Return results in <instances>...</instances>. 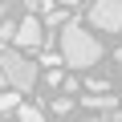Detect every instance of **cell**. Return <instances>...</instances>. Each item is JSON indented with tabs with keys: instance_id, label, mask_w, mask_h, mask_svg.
Listing matches in <instances>:
<instances>
[{
	"instance_id": "cell-1",
	"label": "cell",
	"mask_w": 122,
	"mask_h": 122,
	"mask_svg": "<svg viewBox=\"0 0 122 122\" xmlns=\"http://www.w3.org/2000/svg\"><path fill=\"white\" fill-rule=\"evenodd\" d=\"M57 41H61V61L73 65V69H90V65H98V61H102V41H98L94 33H86L77 20L61 29Z\"/></svg>"
},
{
	"instance_id": "cell-2",
	"label": "cell",
	"mask_w": 122,
	"mask_h": 122,
	"mask_svg": "<svg viewBox=\"0 0 122 122\" xmlns=\"http://www.w3.org/2000/svg\"><path fill=\"white\" fill-rule=\"evenodd\" d=\"M0 73L12 94H29L37 86V61H29L20 49H0Z\"/></svg>"
},
{
	"instance_id": "cell-3",
	"label": "cell",
	"mask_w": 122,
	"mask_h": 122,
	"mask_svg": "<svg viewBox=\"0 0 122 122\" xmlns=\"http://www.w3.org/2000/svg\"><path fill=\"white\" fill-rule=\"evenodd\" d=\"M86 16L98 33H122V0H98Z\"/></svg>"
},
{
	"instance_id": "cell-4",
	"label": "cell",
	"mask_w": 122,
	"mask_h": 122,
	"mask_svg": "<svg viewBox=\"0 0 122 122\" xmlns=\"http://www.w3.org/2000/svg\"><path fill=\"white\" fill-rule=\"evenodd\" d=\"M41 41H45V25H41L37 16H20V20H16V41H12V49H41Z\"/></svg>"
},
{
	"instance_id": "cell-5",
	"label": "cell",
	"mask_w": 122,
	"mask_h": 122,
	"mask_svg": "<svg viewBox=\"0 0 122 122\" xmlns=\"http://www.w3.org/2000/svg\"><path fill=\"white\" fill-rule=\"evenodd\" d=\"M65 25H73L65 8H49V12H45V29H57V37H61V29H65Z\"/></svg>"
},
{
	"instance_id": "cell-6",
	"label": "cell",
	"mask_w": 122,
	"mask_h": 122,
	"mask_svg": "<svg viewBox=\"0 0 122 122\" xmlns=\"http://www.w3.org/2000/svg\"><path fill=\"white\" fill-rule=\"evenodd\" d=\"M86 106H94V110H118V102L110 98V94H90V98H81Z\"/></svg>"
},
{
	"instance_id": "cell-7",
	"label": "cell",
	"mask_w": 122,
	"mask_h": 122,
	"mask_svg": "<svg viewBox=\"0 0 122 122\" xmlns=\"http://www.w3.org/2000/svg\"><path fill=\"white\" fill-rule=\"evenodd\" d=\"M16 122H49V118H45V110H37V106H20V110H16Z\"/></svg>"
},
{
	"instance_id": "cell-8",
	"label": "cell",
	"mask_w": 122,
	"mask_h": 122,
	"mask_svg": "<svg viewBox=\"0 0 122 122\" xmlns=\"http://www.w3.org/2000/svg\"><path fill=\"white\" fill-rule=\"evenodd\" d=\"M8 110H20V98L8 90V94H0V114H8Z\"/></svg>"
},
{
	"instance_id": "cell-9",
	"label": "cell",
	"mask_w": 122,
	"mask_h": 122,
	"mask_svg": "<svg viewBox=\"0 0 122 122\" xmlns=\"http://www.w3.org/2000/svg\"><path fill=\"white\" fill-rule=\"evenodd\" d=\"M73 110V98H53V114H69Z\"/></svg>"
},
{
	"instance_id": "cell-10",
	"label": "cell",
	"mask_w": 122,
	"mask_h": 122,
	"mask_svg": "<svg viewBox=\"0 0 122 122\" xmlns=\"http://www.w3.org/2000/svg\"><path fill=\"white\" fill-rule=\"evenodd\" d=\"M41 65H49V69H57V65H65V61H61V53H41Z\"/></svg>"
},
{
	"instance_id": "cell-11",
	"label": "cell",
	"mask_w": 122,
	"mask_h": 122,
	"mask_svg": "<svg viewBox=\"0 0 122 122\" xmlns=\"http://www.w3.org/2000/svg\"><path fill=\"white\" fill-rule=\"evenodd\" d=\"M45 81H49V86H65V73H61V69H49Z\"/></svg>"
},
{
	"instance_id": "cell-12",
	"label": "cell",
	"mask_w": 122,
	"mask_h": 122,
	"mask_svg": "<svg viewBox=\"0 0 122 122\" xmlns=\"http://www.w3.org/2000/svg\"><path fill=\"white\" fill-rule=\"evenodd\" d=\"M8 20V4H0V25H4Z\"/></svg>"
},
{
	"instance_id": "cell-13",
	"label": "cell",
	"mask_w": 122,
	"mask_h": 122,
	"mask_svg": "<svg viewBox=\"0 0 122 122\" xmlns=\"http://www.w3.org/2000/svg\"><path fill=\"white\" fill-rule=\"evenodd\" d=\"M114 61H118V65H122V49H118V53H114Z\"/></svg>"
},
{
	"instance_id": "cell-14",
	"label": "cell",
	"mask_w": 122,
	"mask_h": 122,
	"mask_svg": "<svg viewBox=\"0 0 122 122\" xmlns=\"http://www.w3.org/2000/svg\"><path fill=\"white\" fill-rule=\"evenodd\" d=\"M81 122H102V118H81Z\"/></svg>"
},
{
	"instance_id": "cell-15",
	"label": "cell",
	"mask_w": 122,
	"mask_h": 122,
	"mask_svg": "<svg viewBox=\"0 0 122 122\" xmlns=\"http://www.w3.org/2000/svg\"><path fill=\"white\" fill-rule=\"evenodd\" d=\"M0 81H4V73H0Z\"/></svg>"
}]
</instances>
